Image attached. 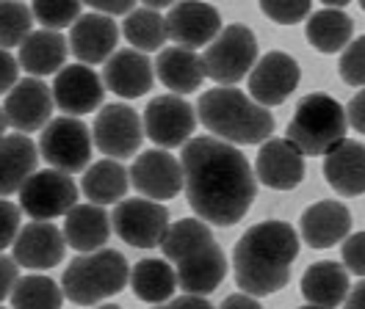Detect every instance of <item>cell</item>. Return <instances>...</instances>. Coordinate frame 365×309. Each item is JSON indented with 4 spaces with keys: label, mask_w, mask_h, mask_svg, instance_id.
Returning a JSON list of instances; mask_svg holds the SVG:
<instances>
[{
    "label": "cell",
    "mask_w": 365,
    "mask_h": 309,
    "mask_svg": "<svg viewBox=\"0 0 365 309\" xmlns=\"http://www.w3.org/2000/svg\"><path fill=\"white\" fill-rule=\"evenodd\" d=\"M182 188L191 210L213 226H232L257 199V177L232 144L213 135L191 138L182 147Z\"/></svg>",
    "instance_id": "6da1fadb"
},
{
    "label": "cell",
    "mask_w": 365,
    "mask_h": 309,
    "mask_svg": "<svg viewBox=\"0 0 365 309\" xmlns=\"http://www.w3.org/2000/svg\"><path fill=\"white\" fill-rule=\"evenodd\" d=\"M299 232L285 221H260L232 248V273L241 293L252 298L272 295L288 285L299 257Z\"/></svg>",
    "instance_id": "7a4b0ae2"
},
{
    "label": "cell",
    "mask_w": 365,
    "mask_h": 309,
    "mask_svg": "<svg viewBox=\"0 0 365 309\" xmlns=\"http://www.w3.org/2000/svg\"><path fill=\"white\" fill-rule=\"evenodd\" d=\"M160 251L169 263H175L178 287L185 290V295L205 298L227 276L225 251L219 248L205 221L200 219H182L169 224L160 241Z\"/></svg>",
    "instance_id": "3957f363"
},
{
    "label": "cell",
    "mask_w": 365,
    "mask_h": 309,
    "mask_svg": "<svg viewBox=\"0 0 365 309\" xmlns=\"http://www.w3.org/2000/svg\"><path fill=\"white\" fill-rule=\"evenodd\" d=\"M200 122L225 144H266L274 132L272 110L257 105L241 88H207L197 103Z\"/></svg>",
    "instance_id": "277c9868"
},
{
    "label": "cell",
    "mask_w": 365,
    "mask_h": 309,
    "mask_svg": "<svg viewBox=\"0 0 365 309\" xmlns=\"http://www.w3.org/2000/svg\"><path fill=\"white\" fill-rule=\"evenodd\" d=\"M130 279L128 260L116 248H100L91 254H81L67 265L61 276V290L72 304L94 307L103 298L122 293Z\"/></svg>",
    "instance_id": "5b68a950"
},
{
    "label": "cell",
    "mask_w": 365,
    "mask_h": 309,
    "mask_svg": "<svg viewBox=\"0 0 365 309\" xmlns=\"http://www.w3.org/2000/svg\"><path fill=\"white\" fill-rule=\"evenodd\" d=\"M349 130L346 108L329 94H307L297 105V113L288 125V141H294L302 154H327L338 147Z\"/></svg>",
    "instance_id": "8992f818"
},
{
    "label": "cell",
    "mask_w": 365,
    "mask_h": 309,
    "mask_svg": "<svg viewBox=\"0 0 365 309\" xmlns=\"http://www.w3.org/2000/svg\"><path fill=\"white\" fill-rule=\"evenodd\" d=\"M257 64V39L247 25H227L222 33L207 44L202 56L205 78L219 86H235L244 80Z\"/></svg>",
    "instance_id": "52a82bcc"
},
{
    "label": "cell",
    "mask_w": 365,
    "mask_h": 309,
    "mask_svg": "<svg viewBox=\"0 0 365 309\" xmlns=\"http://www.w3.org/2000/svg\"><path fill=\"white\" fill-rule=\"evenodd\" d=\"M39 154L50 163V169L64 174H78L89 169L91 130L75 116L50 119L39 138Z\"/></svg>",
    "instance_id": "ba28073f"
},
{
    "label": "cell",
    "mask_w": 365,
    "mask_h": 309,
    "mask_svg": "<svg viewBox=\"0 0 365 309\" xmlns=\"http://www.w3.org/2000/svg\"><path fill=\"white\" fill-rule=\"evenodd\" d=\"M75 204H78V185L69 174L56 169L36 172L20 191V210L34 221L61 219Z\"/></svg>",
    "instance_id": "9c48e42d"
},
{
    "label": "cell",
    "mask_w": 365,
    "mask_h": 309,
    "mask_svg": "<svg viewBox=\"0 0 365 309\" xmlns=\"http://www.w3.org/2000/svg\"><path fill=\"white\" fill-rule=\"evenodd\" d=\"M116 235L133 248H155L169 229V210L150 199H122L111 213Z\"/></svg>",
    "instance_id": "30bf717a"
},
{
    "label": "cell",
    "mask_w": 365,
    "mask_h": 309,
    "mask_svg": "<svg viewBox=\"0 0 365 309\" xmlns=\"http://www.w3.org/2000/svg\"><path fill=\"white\" fill-rule=\"evenodd\" d=\"M141 122L150 141H155L163 150H175L191 141V132L197 127V113L194 105H188L178 94H160L150 100Z\"/></svg>",
    "instance_id": "8fae6325"
},
{
    "label": "cell",
    "mask_w": 365,
    "mask_h": 309,
    "mask_svg": "<svg viewBox=\"0 0 365 309\" xmlns=\"http://www.w3.org/2000/svg\"><path fill=\"white\" fill-rule=\"evenodd\" d=\"M94 147L108 160H122L133 157L144 141V122L130 105H106L94 119Z\"/></svg>",
    "instance_id": "7c38bea8"
},
{
    "label": "cell",
    "mask_w": 365,
    "mask_h": 309,
    "mask_svg": "<svg viewBox=\"0 0 365 309\" xmlns=\"http://www.w3.org/2000/svg\"><path fill=\"white\" fill-rule=\"evenodd\" d=\"M299 80H302V69L297 58L282 50H272L250 72V97L263 108H274L282 105L297 91Z\"/></svg>",
    "instance_id": "4fadbf2b"
},
{
    "label": "cell",
    "mask_w": 365,
    "mask_h": 309,
    "mask_svg": "<svg viewBox=\"0 0 365 309\" xmlns=\"http://www.w3.org/2000/svg\"><path fill=\"white\" fill-rule=\"evenodd\" d=\"M130 185L141 199L163 204L166 199H175L182 191L180 160L166 150H147L130 166Z\"/></svg>",
    "instance_id": "5bb4252c"
},
{
    "label": "cell",
    "mask_w": 365,
    "mask_h": 309,
    "mask_svg": "<svg viewBox=\"0 0 365 309\" xmlns=\"http://www.w3.org/2000/svg\"><path fill=\"white\" fill-rule=\"evenodd\" d=\"M222 33V14L210 3H175L166 14V36L178 47H205Z\"/></svg>",
    "instance_id": "9a60e30c"
},
{
    "label": "cell",
    "mask_w": 365,
    "mask_h": 309,
    "mask_svg": "<svg viewBox=\"0 0 365 309\" xmlns=\"http://www.w3.org/2000/svg\"><path fill=\"white\" fill-rule=\"evenodd\" d=\"M53 105H56L53 91L39 78H25V80H17V86L6 94L3 116L9 127L25 135V132L45 130Z\"/></svg>",
    "instance_id": "2e32d148"
},
{
    "label": "cell",
    "mask_w": 365,
    "mask_h": 309,
    "mask_svg": "<svg viewBox=\"0 0 365 309\" xmlns=\"http://www.w3.org/2000/svg\"><path fill=\"white\" fill-rule=\"evenodd\" d=\"M257 182L269 185L274 191H294L304 179V154L288 138H269L255 160Z\"/></svg>",
    "instance_id": "e0dca14e"
},
{
    "label": "cell",
    "mask_w": 365,
    "mask_h": 309,
    "mask_svg": "<svg viewBox=\"0 0 365 309\" xmlns=\"http://www.w3.org/2000/svg\"><path fill=\"white\" fill-rule=\"evenodd\" d=\"M103 94H106L103 78H97V72L83 64L64 66L53 80V103L75 119L100 108Z\"/></svg>",
    "instance_id": "ac0fdd59"
},
{
    "label": "cell",
    "mask_w": 365,
    "mask_h": 309,
    "mask_svg": "<svg viewBox=\"0 0 365 309\" xmlns=\"http://www.w3.org/2000/svg\"><path fill=\"white\" fill-rule=\"evenodd\" d=\"M67 241L53 221H31L14 241V263L31 271H50L64 260Z\"/></svg>",
    "instance_id": "d6986e66"
},
{
    "label": "cell",
    "mask_w": 365,
    "mask_h": 309,
    "mask_svg": "<svg viewBox=\"0 0 365 309\" xmlns=\"http://www.w3.org/2000/svg\"><path fill=\"white\" fill-rule=\"evenodd\" d=\"M116 42H119V28L116 20L106 17V14H81V20L72 25L69 31V50L81 64H106L116 53Z\"/></svg>",
    "instance_id": "ffe728a7"
},
{
    "label": "cell",
    "mask_w": 365,
    "mask_h": 309,
    "mask_svg": "<svg viewBox=\"0 0 365 309\" xmlns=\"http://www.w3.org/2000/svg\"><path fill=\"white\" fill-rule=\"evenodd\" d=\"M351 232V213L343 201L324 199L310 204L299 219V241L310 248H329L349 238Z\"/></svg>",
    "instance_id": "44dd1931"
},
{
    "label": "cell",
    "mask_w": 365,
    "mask_h": 309,
    "mask_svg": "<svg viewBox=\"0 0 365 309\" xmlns=\"http://www.w3.org/2000/svg\"><path fill=\"white\" fill-rule=\"evenodd\" d=\"M153 80H155V72H153L150 58L133 47L116 50L103 66V86L125 100L147 94L153 88Z\"/></svg>",
    "instance_id": "7402d4cb"
},
{
    "label": "cell",
    "mask_w": 365,
    "mask_h": 309,
    "mask_svg": "<svg viewBox=\"0 0 365 309\" xmlns=\"http://www.w3.org/2000/svg\"><path fill=\"white\" fill-rule=\"evenodd\" d=\"M324 177L338 197L365 194V144L343 138L338 147L324 154Z\"/></svg>",
    "instance_id": "603a6c76"
},
{
    "label": "cell",
    "mask_w": 365,
    "mask_h": 309,
    "mask_svg": "<svg viewBox=\"0 0 365 309\" xmlns=\"http://www.w3.org/2000/svg\"><path fill=\"white\" fill-rule=\"evenodd\" d=\"M39 150L31 135L11 132L0 138V199L20 194L23 185L36 174Z\"/></svg>",
    "instance_id": "cb8c5ba5"
},
{
    "label": "cell",
    "mask_w": 365,
    "mask_h": 309,
    "mask_svg": "<svg viewBox=\"0 0 365 309\" xmlns=\"http://www.w3.org/2000/svg\"><path fill=\"white\" fill-rule=\"evenodd\" d=\"M111 238V216L100 204H75L64 221V241L67 246L91 254L100 251Z\"/></svg>",
    "instance_id": "d4e9b609"
},
{
    "label": "cell",
    "mask_w": 365,
    "mask_h": 309,
    "mask_svg": "<svg viewBox=\"0 0 365 309\" xmlns=\"http://www.w3.org/2000/svg\"><path fill=\"white\" fill-rule=\"evenodd\" d=\"M349 290V271L332 260L313 263L302 276V295L316 309H335L346 301Z\"/></svg>",
    "instance_id": "484cf974"
},
{
    "label": "cell",
    "mask_w": 365,
    "mask_h": 309,
    "mask_svg": "<svg viewBox=\"0 0 365 309\" xmlns=\"http://www.w3.org/2000/svg\"><path fill=\"white\" fill-rule=\"evenodd\" d=\"M155 75L166 88H172V94H191L197 91L205 69H202V56H197L194 50L185 47H163L155 61Z\"/></svg>",
    "instance_id": "4316f807"
},
{
    "label": "cell",
    "mask_w": 365,
    "mask_h": 309,
    "mask_svg": "<svg viewBox=\"0 0 365 309\" xmlns=\"http://www.w3.org/2000/svg\"><path fill=\"white\" fill-rule=\"evenodd\" d=\"M69 44L58 31H34L23 44H20V66L28 75L42 78V75H58L67 61Z\"/></svg>",
    "instance_id": "83f0119b"
},
{
    "label": "cell",
    "mask_w": 365,
    "mask_h": 309,
    "mask_svg": "<svg viewBox=\"0 0 365 309\" xmlns=\"http://www.w3.org/2000/svg\"><path fill=\"white\" fill-rule=\"evenodd\" d=\"M307 42L313 44L319 53H338V50H346L351 36H354V22L351 17L343 11V9H319L307 17Z\"/></svg>",
    "instance_id": "f1b7e54d"
},
{
    "label": "cell",
    "mask_w": 365,
    "mask_h": 309,
    "mask_svg": "<svg viewBox=\"0 0 365 309\" xmlns=\"http://www.w3.org/2000/svg\"><path fill=\"white\" fill-rule=\"evenodd\" d=\"M130 287H133V295H136L138 301H147V304L158 307V304L172 301V295L178 290V273H175V268L166 260L147 257V260L133 265Z\"/></svg>",
    "instance_id": "f546056e"
},
{
    "label": "cell",
    "mask_w": 365,
    "mask_h": 309,
    "mask_svg": "<svg viewBox=\"0 0 365 309\" xmlns=\"http://www.w3.org/2000/svg\"><path fill=\"white\" fill-rule=\"evenodd\" d=\"M86 199H91V204H119L128 188H130V172L119 163V160H97L94 166L86 169L83 182H81Z\"/></svg>",
    "instance_id": "4dcf8cb0"
},
{
    "label": "cell",
    "mask_w": 365,
    "mask_h": 309,
    "mask_svg": "<svg viewBox=\"0 0 365 309\" xmlns=\"http://www.w3.org/2000/svg\"><path fill=\"white\" fill-rule=\"evenodd\" d=\"M122 36L133 44L138 53H153L160 50V44L166 42V17H160V11H150L144 6H136L125 20H122Z\"/></svg>",
    "instance_id": "1f68e13d"
},
{
    "label": "cell",
    "mask_w": 365,
    "mask_h": 309,
    "mask_svg": "<svg viewBox=\"0 0 365 309\" xmlns=\"http://www.w3.org/2000/svg\"><path fill=\"white\" fill-rule=\"evenodd\" d=\"M61 301L64 290L42 273L23 276L11 293V309H61Z\"/></svg>",
    "instance_id": "d6a6232c"
},
{
    "label": "cell",
    "mask_w": 365,
    "mask_h": 309,
    "mask_svg": "<svg viewBox=\"0 0 365 309\" xmlns=\"http://www.w3.org/2000/svg\"><path fill=\"white\" fill-rule=\"evenodd\" d=\"M31 25H34L31 6L14 3V0H3L0 3V50L20 47L34 33Z\"/></svg>",
    "instance_id": "836d02e7"
},
{
    "label": "cell",
    "mask_w": 365,
    "mask_h": 309,
    "mask_svg": "<svg viewBox=\"0 0 365 309\" xmlns=\"http://www.w3.org/2000/svg\"><path fill=\"white\" fill-rule=\"evenodd\" d=\"M31 11H34V20L45 25V31H61L81 20L78 0H36Z\"/></svg>",
    "instance_id": "e575fe53"
},
{
    "label": "cell",
    "mask_w": 365,
    "mask_h": 309,
    "mask_svg": "<svg viewBox=\"0 0 365 309\" xmlns=\"http://www.w3.org/2000/svg\"><path fill=\"white\" fill-rule=\"evenodd\" d=\"M338 72H341L343 83L365 88V36L349 42L338 61Z\"/></svg>",
    "instance_id": "d590c367"
},
{
    "label": "cell",
    "mask_w": 365,
    "mask_h": 309,
    "mask_svg": "<svg viewBox=\"0 0 365 309\" xmlns=\"http://www.w3.org/2000/svg\"><path fill=\"white\" fill-rule=\"evenodd\" d=\"M260 11L279 25H297L313 14L307 0H260Z\"/></svg>",
    "instance_id": "8d00e7d4"
},
{
    "label": "cell",
    "mask_w": 365,
    "mask_h": 309,
    "mask_svg": "<svg viewBox=\"0 0 365 309\" xmlns=\"http://www.w3.org/2000/svg\"><path fill=\"white\" fill-rule=\"evenodd\" d=\"M341 257H343V268L363 279L365 276V232H354V235H349V238L343 241Z\"/></svg>",
    "instance_id": "74e56055"
},
{
    "label": "cell",
    "mask_w": 365,
    "mask_h": 309,
    "mask_svg": "<svg viewBox=\"0 0 365 309\" xmlns=\"http://www.w3.org/2000/svg\"><path fill=\"white\" fill-rule=\"evenodd\" d=\"M20 207L11 204L9 199H0V251L6 246H14L20 235Z\"/></svg>",
    "instance_id": "f35d334b"
},
{
    "label": "cell",
    "mask_w": 365,
    "mask_h": 309,
    "mask_svg": "<svg viewBox=\"0 0 365 309\" xmlns=\"http://www.w3.org/2000/svg\"><path fill=\"white\" fill-rule=\"evenodd\" d=\"M17 75H20V61L9 50H0V94L17 86Z\"/></svg>",
    "instance_id": "ab89813d"
},
{
    "label": "cell",
    "mask_w": 365,
    "mask_h": 309,
    "mask_svg": "<svg viewBox=\"0 0 365 309\" xmlns=\"http://www.w3.org/2000/svg\"><path fill=\"white\" fill-rule=\"evenodd\" d=\"M17 282H20V265L14 263V257L0 254V301L14 293Z\"/></svg>",
    "instance_id": "60d3db41"
},
{
    "label": "cell",
    "mask_w": 365,
    "mask_h": 309,
    "mask_svg": "<svg viewBox=\"0 0 365 309\" xmlns=\"http://www.w3.org/2000/svg\"><path fill=\"white\" fill-rule=\"evenodd\" d=\"M89 9L114 20V17H122V14L128 17L136 6H133V0H89Z\"/></svg>",
    "instance_id": "b9f144b4"
},
{
    "label": "cell",
    "mask_w": 365,
    "mask_h": 309,
    "mask_svg": "<svg viewBox=\"0 0 365 309\" xmlns=\"http://www.w3.org/2000/svg\"><path fill=\"white\" fill-rule=\"evenodd\" d=\"M346 122L357 132L365 135V88H360V91L349 100V105H346Z\"/></svg>",
    "instance_id": "7bdbcfd3"
},
{
    "label": "cell",
    "mask_w": 365,
    "mask_h": 309,
    "mask_svg": "<svg viewBox=\"0 0 365 309\" xmlns=\"http://www.w3.org/2000/svg\"><path fill=\"white\" fill-rule=\"evenodd\" d=\"M155 309H216L207 298L200 295H180V298H172L166 304H158Z\"/></svg>",
    "instance_id": "ee69618b"
},
{
    "label": "cell",
    "mask_w": 365,
    "mask_h": 309,
    "mask_svg": "<svg viewBox=\"0 0 365 309\" xmlns=\"http://www.w3.org/2000/svg\"><path fill=\"white\" fill-rule=\"evenodd\" d=\"M219 309H263V307H260L257 298H252L247 293H232V295H227V298L222 301Z\"/></svg>",
    "instance_id": "f6af8a7d"
},
{
    "label": "cell",
    "mask_w": 365,
    "mask_h": 309,
    "mask_svg": "<svg viewBox=\"0 0 365 309\" xmlns=\"http://www.w3.org/2000/svg\"><path fill=\"white\" fill-rule=\"evenodd\" d=\"M343 309H365V279L349 290V295L343 301Z\"/></svg>",
    "instance_id": "bcb514c9"
},
{
    "label": "cell",
    "mask_w": 365,
    "mask_h": 309,
    "mask_svg": "<svg viewBox=\"0 0 365 309\" xmlns=\"http://www.w3.org/2000/svg\"><path fill=\"white\" fill-rule=\"evenodd\" d=\"M6 135V116H3V108H0V138Z\"/></svg>",
    "instance_id": "7dc6e473"
},
{
    "label": "cell",
    "mask_w": 365,
    "mask_h": 309,
    "mask_svg": "<svg viewBox=\"0 0 365 309\" xmlns=\"http://www.w3.org/2000/svg\"><path fill=\"white\" fill-rule=\"evenodd\" d=\"M97 309H122V307H116V304H106V307H97Z\"/></svg>",
    "instance_id": "c3c4849f"
},
{
    "label": "cell",
    "mask_w": 365,
    "mask_h": 309,
    "mask_svg": "<svg viewBox=\"0 0 365 309\" xmlns=\"http://www.w3.org/2000/svg\"><path fill=\"white\" fill-rule=\"evenodd\" d=\"M360 9H363V11H365V0H360Z\"/></svg>",
    "instance_id": "681fc988"
},
{
    "label": "cell",
    "mask_w": 365,
    "mask_h": 309,
    "mask_svg": "<svg viewBox=\"0 0 365 309\" xmlns=\"http://www.w3.org/2000/svg\"><path fill=\"white\" fill-rule=\"evenodd\" d=\"M302 309H316V307H302Z\"/></svg>",
    "instance_id": "f907efd6"
},
{
    "label": "cell",
    "mask_w": 365,
    "mask_h": 309,
    "mask_svg": "<svg viewBox=\"0 0 365 309\" xmlns=\"http://www.w3.org/2000/svg\"><path fill=\"white\" fill-rule=\"evenodd\" d=\"M0 309H3V307H0Z\"/></svg>",
    "instance_id": "816d5d0a"
}]
</instances>
